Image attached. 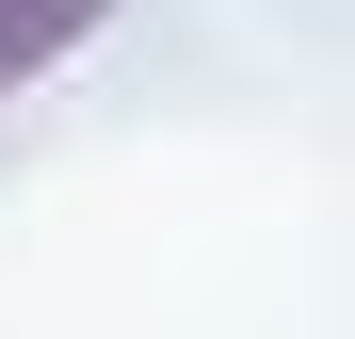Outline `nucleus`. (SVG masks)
Returning <instances> with one entry per match:
<instances>
[{"instance_id": "nucleus-1", "label": "nucleus", "mask_w": 355, "mask_h": 339, "mask_svg": "<svg viewBox=\"0 0 355 339\" xmlns=\"http://www.w3.org/2000/svg\"><path fill=\"white\" fill-rule=\"evenodd\" d=\"M97 17H113V0H0V97H33V81L65 65Z\"/></svg>"}]
</instances>
